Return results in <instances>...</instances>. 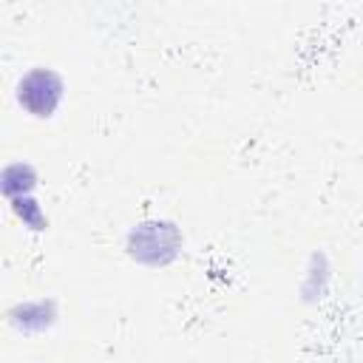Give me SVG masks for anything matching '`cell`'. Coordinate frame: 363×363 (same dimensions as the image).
Here are the masks:
<instances>
[{
    "label": "cell",
    "instance_id": "2",
    "mask_svg": "<svg viewBox=\"0 0 363 363\" xmlns=\"http://www.w3.org/2000/svg\"><path fill=\"white\" fill-rule=\"evenodd\" d=\"M62 79L51 68H34L28 71L17 85V99L31 116H51L62 99Z\"/></svg>",
    "mask_w": 363,
    "mask_h": 363
},
{
    "label": "cell",
    "instance_id": "1",
    "mask_svg": "<svg viewBox=\"0 0 363 363\" xmlns=\"http://www.w3.org/2000/svg\"><path fill=\"white\" fill-rule=\"evenodd\" d=\"M182 250V233L170 221H145L130 230L128 235V252L150 267L170 264Z\"/></svg>",
    "mask_w": 363,
    "mask_h": 363
},
{
    "label": "cell",
    "instance_id": "3",
    "mask_svg": "<svg viewBox=\"0 0 363 363\" xmlns=\"http://www.w3.org/2000/svg\"><path fill=\"white\" fill-rule=\"evenodd\" d=\"M14 213H17L31 230H43V227L48 224V218L43 216L40 204H37L34 199H28V193H26V196H14Z\"/></svg>",
    "mask_w": 363,
    "mask_h": 363
}]
</instances>
